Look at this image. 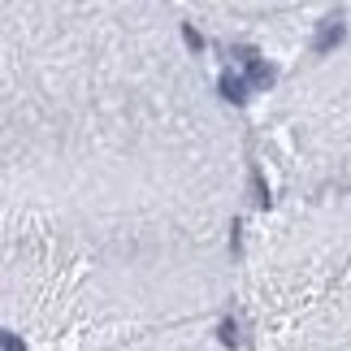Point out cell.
<instances>
[{"mask_svg": "<svg viewBox=\"0 0 351 351\" xmlns=\"http://www.w3.org/2000/svg\"><path fill=\"white\" fill-rule=\"evenodd\" d=\"M256 351H351V173L265 199L239 265Z\"/></svg>", "mask_w": 351, "mask_h": 351, "instance_id": "cell-1", "label": "cell"}]
</instances>
